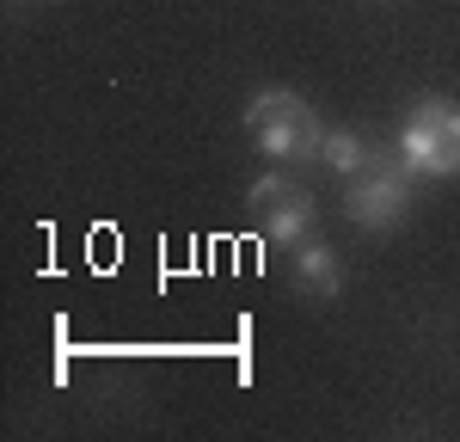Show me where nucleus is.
I'll list each match as a JSON object with an SVG mask.
<instances>
[{
    "label": "nucleus",
    "mask_w": 460,
    "mask_h": 442,
    "mask_svg": "<svg viewBox=\"0 0 460 442\" xmlns=\"http://www.w3.org/2000/svg\"><path fill=\"white\" fill-rule=\"evenodd\" d=\"M246 129L270 160H319V142H325L319 110L301 93H283V86L277 93H258L246 105Z\"/></svg>",
    "instance_id": "obj_1"
},
{
    "label": "nucleus",
    "mask_w": 460,
    "mask_h": 442,
    "mask_svg": "<svg viewBox=\"0 0 460 442\" xmlns=\"http://www.w3.org/2000/svg\"><path fill=\"white\" fill-rule=\"evenodd\" d=\"M246 209H252V221H258L270 240H301V234L314 227V197H307V190H301L295 179H283V172H264V179H252Z\"/></svg>",
    "instance_id": "obj_4"
},
{
    "label": "nucleus",
    "mask_w": 460,
    "mask_h": 442,
    "mask_svg": "<svg viewBox=\"0 0 460 442\" xmlns=\"http://www.w3.org/2000/svg\"><path fill=\"white\" fill-rule=\"evenodd\" d=\"M399 160L418 179H455L460 172V105L455 99H418L399 123Z\"/></svg>",
    "instance_id": "obj_2"
},
{
    "label": "nucleus",
    "mask_w": 460,
    "mask_h": 442,
    "mask_svg": "<svg viewBox=\"0 0 460 442\" xmlns=\"http://www.w3.org/2000/svg\"><path fill=\"white\" fill-rule=\"evenodd\" d=\"M368 154H375V147L362 142V136H350V129H325V142H319V160H325L338 179H356V172L368 166Z\"/></svg>",
    "instance_id": "obj_6"
},
{
    "label": "nucleus",
    "mask_w": 460,
    "mask_h": 442,
    "mask_svg": "<svg viewBox=\"0 0 460 442\" xmlns=\"http://www.w3.org/2000/svg\"><path fill=\"white\" fill-rule=\"evenodd\" d=\"M338 283H344V270H338V252L325 246V240H295V289L307 295H338Z\"/></svg>",
    "instance_id": "obj_5"
},
{
    "label": "nucleus",
    "mask_w": 460,
    "mask_h": 442,
    "mask_svg": "<svg viewBox=\"0 0 460 442\" xmlns=\"http://www.w3.org/2000/svg\"><path fill=\"white\" fill-rule=\"evenodd\" d=\"M411 166L399 160V147H375L368 154V166L350 179V190H344V216L356 221V227H368V234H387V227H399V216L411 209Z\"/></svg>",
    "instance_id": "obj_3"
}]
</instances>
